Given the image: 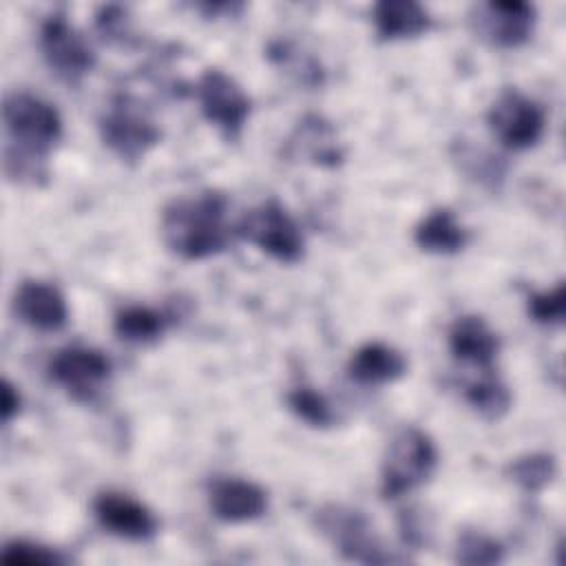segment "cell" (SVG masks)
Segmentation results:
<instances>
[{
	"instance_id": "cell-7",
	"label": "cell",
	"mask_w": 566,
	"mask_h": 566,
	"mask_svg": "<svg viewBox=\"0 0 566 566\" xmlns=\"http://www.w3.org/2000/svg\"><path fill=\"white\" fill-rule=\"evenodd\" d=\"M316 524L345 559L360 564L396 562L394 555L385 553V548L371 533L367 517L356 509L343 504H327L318 511Z\"/></svg>"
},
{
	"instance_id": "cell-5",
	"label": "cell",
	"mask_w": 566,
	"mask_h": 566,
	"mask_svg": "<svg viewBox=\"0 0 566 566\" xmlns=\"http://www.w3.org/2000/svg\"><path fill=\"white\" fill-rule=\"evenodd\" d=\"M99 137L122 161L137 164L159 144L161 130L135 99L117 95L99 117Z\"/></svg>"
},
{
	"instance_id": "cell-13",
	"label": "cell",
	"mask_w": 566,
	"mask_h": 566,
	"mask_svg": "<svg viewBox=\"0 0 566 566\" xmlns=\"http://www.w3.org/2000/svg\"><path fill=\"white\" fill-rule=\"evenodd\" d=\"M208 504L217 520L241 524L259 520L268 511V493L250 480L219 478L208 486Z\"/></svg>"
},
{
	"instance_id": "cell-27",
	"label": "cell",
	"mask_w": 566,
	"mask_h": 566,
	"mask_svg": "<svg viewBox=\"0 0 566 566\" xmlns=\"http://www.w3.org/2000/svg\"><path fill=\"white\" fill-rule=\"evenodd\" d=\"M95 27L99 31V35L108 42H117V44H126L130 42V22H128V13L126 9L117 7V4H108L102 7L95 13Z\"/></svg>"
},
{
	"instance_id": "cell-21",
	"label": "cell",
	"mask_w": 566,
	"mask_h": 566,
	"mask_svg": "<svg viewBox=\"0 0 566 566\" xmlns=\"http://www.w3.org/2000/svg\"><path fill=\"white\" fill-rule=\"evenodd\" d=\"M506 475L526 493H537L557 475V460L553 453H526L509 462Z\"/></svg>"
},
{
	"instance_id": "cell-14",
	"label": "cell",
	"mask_w": 566,
	"mask_h": 566,
	"mask_svg": "<svg viewBox=\"0 0 566 566\" xmlns=\"http://www.w3.org/2000/svg\"><path fill=\"white\" fill-rule=\"evenodd\" d=\"M285 155L321 168H336L345 159L336 128L321 115H305L296 124L285 144Z\"/></svg>"
},
{
	"instance_id": "cell-10",
	"label": "cell",
	"mask_w": 566,
	"mask_h": 566,
	"mask_svg": "<svg viewBox=\"0 0 566 566\" xmlns=\"http://www.w3.org/2000/svg\"><path fill=\"white\" fill-rule=\"evenodd\" d=\"M49 376L77 402H93L111 378V360L95 347H64L49 360Z\"/></svg>"
},
{
	"instance_id": "cell-19",
	"label": "cell",
	"mask_w": 566,
	"mask_h": 566,
	"mask_svg": "<svg viewBox=\"0 0 566 566\" xmlns=\"http://www.w3.org/2000/svg\"><path fill=\"white\" fill-rule=\"evenodd\" d=\"M413 241L429 254H455L467 245L469 232L449 208H436L416 226Z\"/></svg>"
},
{
	"instance_id": "cell-28",
	"label": "cell",
	"mask_w": 566,
	"mask_h": 566,
	"mask_svg": "<svg viewBox=\"0 0 566 566\" xmlns=\"http://www.w3.org/2000/svg\"><path fill=\"white\" fill-rule=\"evenodd\" d=\"M22 407V398L20 391L15 389V385H11V380L2 378L0 385V413H2V422H11Z\"/></svg>"
},
{
	"instance_id": "cell-8",
	"label": "cell",
	"mask_w": 566,
	"mask_h": 566,
	"mask_svg": "<svg viewBox=\"0 0 566 566\" xmlns=\"http://www.w3.org/2000/svg\"><path fill=\"white\" fill-rule=\"evenodd\" d=\"M197 99L203 117L228 139L237 142L250 117L252 102L243 88L219 69H208L197 82Z\"/></svg>"
},
{
	"instance_id": "cell-20",
	"label": "cell",
	"mask_w": 566,
	"mask_h": 566,
	"mask_svg": "<svg viewBox=\"0 0 566 566\" xmlns=\"http://www.w3.org/2000/svg\"><path fill=\"white\" fill-rule=\"evenodd\" d=\"M166 325H168V318L161 312L144 305H128L119 310L113 318V329L117 338L126 343L157 340L164 334Z\"/></svg>"
},
{
	"instance_id": "cell-2",
	"label": "cell",
	"mask_w": 566,
	"mask_h": 566,
	"mask_svg": "<svg viewBox=\"0 0 566 566\" xmlns=\"http://www.w3.org/2000/svg\"><path fill=\"white\" fill-rule=\"evenodd\" d=\"M226 206V197L217 190L172 199L161 214L166 248L186 261H201L223 252L230 239Z\"/></svg>"
},
{
	"instance_id": "cell-17",
	"label": "cell",
	"mask_w": 566,
	"mask_h": 566,
	"mask_svg": "<svg viewBox=\"0 0 566 566\" xmlns=\"http://www.w3.org/2000/svg\"><path fill=\"white\" fill-rule=\"evenodd\" d=\"M407 371V358L385 343H365L358 347L349 363H347V376L367 387L387 385L398 378H402Z\"/></svg>"
},
{
	"instance_id": "cell-24",
	"label": "cell",
	"mask_w": 566,
	"mask_h": 566,
	"mask_svg": "<svg viewBox=\"0 0 566 566\" xmlns=\"http://www.w3.org/2000/svg\"><path fill=\"white\" fill-rule=\"evenodd\" d=\"M504 559V546L482 533V531H462L455 539V562L469 566H493Z\"/></svg>"
},
{
	"instance_id": "cell-18",
	"label": "cell",
	"mask_w": 566,
	"mask_h": 566,
	"mask_svg": "<svg viewBox=\"0 0 566 566\" xmlns=\"http://www.w3.org/2000/svg\"><path fill=\"white\" fill-rule=\"evenodd\" d=\"M371 20L385 42L418 38L431 29L429 11L413 0H380L371 9Z\"/></svg>"
},
{
	"instance_id": "cell-26",
	"label": "cell",
	"mask_w": 566,
	"mask_h": 566,
	"mask_svg": "<svg viewBox=\"0 0 566 566\" xmlns=\"http://www.w3.org/2000/svg\"><path fill=\"white\" fill-rule=\"evenodd\" d=\"M0 562L4 566H53V564H62L64 557L49 546L15 539L2 548Z\"/></svg>"
},
{
	"instance_id": "cell-9",
	"label": "cell",
	"mask_w": 566,
	"mask_h": 566,
	"mask_svg": "<svg viewBox=\"0 0 566 566\" xmlns=\"http://www.w3.org/2000/svg\"><path fill=\"white\" fill-rule=\"evenodd\" d=\"M40 49L51 73L66 84H77L95 66L93 49L62 13H53L42 22Z\"/></svg>"
},
{
	"instance_id": "cell-15",
	"label": "cell",
	"mask_w": 566,
	"mask_h": 566,
	"mask_svg": "<svg viewBox=\"0 0 566 566\" xmlns=\"http://www.w3.org/2000/svg\"><path fill=\"white\" fill-rule=\"evenodd\" d=\"M13 310L22 323L38 332H57L69 321L64 294L44 281H22L13 296Z\"/></svg>"
},
{
	"instance_id": "cell-25",
	"label": "cell",
	"mask_w": 566,
	"mask_h": 566,
	"mask_svg": "<svg viewBox=\"0 0 566 566\" xmlns=\"http://www.w3.org/2000/svg\"><path fill=\"white\" fill-rule=\"evenodd\" d=\"M528 316L539 325H562L566 316V287L559 281L555 287L528 294Z\"/></svg>"
},
{
	"instance_id": "cell-12",
	"label": "cell",
	"mask_w": 566,
	"mask_h": 566,
	"mask_svg": "<svg viewBox=\"0 0 566 566\" xmlns=\"http://www.w3.org/2000/svg\"><path fill=\"white\" fill-rule=\"evenodd\" d=\"M93 515L102 528L130 542H146L159 531L155 513L139 500L119 491L97 493L93 500Z\"/></svg>"
},
{
	"instance_id": "cell-22",
	"label": "cell",
	"mask_w": 566,
	"mask_h": 566,
	"mask_svg": "<svg viewBox=\"0 0 566 566\" xmlns=\"http://www.w3.org/2000/svg\"><path fill=\"white\" fill-rule=\"evenodd\" d=\"M464 398L484 420L504 418L513 402L509 387L495 376H484L482 380L471 382L464 391Z\"/></svg>"
},
{
	"instance_id": "cell-23",
	"label": "cell",
	"mask_w": 566,
	"mask_h": 566,
	"mask_svg": "<svg viewBox=\"0 0 566 566\" xmlns=\"http://www.w3.org/2000/svg\"><path fill=\"white\" fill-rule=\"evenodd\" d=\"M285 402H287V409L298 420H303L305 424H310L314 429H327L334 424V411H332L329 400L314 387L301 385V387L290 389L285 396Z\"/></svg>"
},
{
	"instance_id": "cell-6",
	"label": "cell",
	"mask_w": 566,
	"mask_h": 566,
	"mask_svg": "<svg viewBox=\"0 0 566 566\" xmlns=\"http://www.w3.org/2000/svg\"><path fill=\"white\" fill-rule=\"evenodd\" d=\"M486 122L500 146L506 150H528L544 135L546 113L517 88H504L491 104Z\"/></svg>"
},
{
	"instance_id": "cell-4",
	"label": "cell",
	"mask_w": 566,
	"mask_h": 566,
	"mask_svg": "<svg viewBox=\"0 0 566 566\" xmlns=\"http://www.w3.org/2000/svg\"><path fill=\"white\" fill-rule=\"evenodd\" d=\"M234 232L279 263L292 265L305 256V234L276 199H268L245 212Z\"/></svg>"
},
{
	"instance_id": "cell-3",
	"label": "cell",
	"mask_w": 566,
	"mask_h": 566,
	"mask_svg": "<svg viewBox=\"0 0 566 566\" xmlns=\"http://www.w3.org/2000/svg\"><path fill=\"white\" fill-rule=\"evenodd\" d=\"M438 467V449L431 436L413 424L402 427L389 442L382 469L380 493L385 500L402 497L424 484Z\"/></svg>"
},
{
	"instance_id": "cell-16",
	"label": "cell",
	"mask_w": 566,
	"mask_h": 566,
	"mask_svg": "<svg viewBox=\"0 0 566 566\" xmlns=\"http://www.w3.org/2000/svg\"><path fill=\"white\" fill-rule=\"evenodd\" d=\"M449 349L455 360L489 369L500 352V338L478 314L458 316L449 327Z\"/></svg>"
},
{
	"instance_id": "cell-1",
	"label": "cell",
	"mask_w": 566,
	"mask_h": 566,
	"mask_svg": "<svg viewBox=\"0 0 566 566\" xmlns=\"http://www.w3.org/2000/svg\"><path fill=\"white\" fill-rule=\"evenodd\" d=\"M7 133L4 170L9 177L38 181L46 179V157L62 137V117L53 104L38 95L15 91L2 102Z\"/></svg>"
},
{
	"instance_id": "cell-11",
	"label": "cell",
	"mask_w": 566,
	"mask_h": 566,
	"mask_svg": "<svg viewBox=\"0 0 566 566\" xmlns=\"http://www.w3.org/2000/svg\"><path fill=\"white\" fill-rule=\"evenodd\" d=\"M535 7L522 0H493L475 7L478 33L500 49H517L526 44L535 29Z\"/></svg>"
}]
</instances>
